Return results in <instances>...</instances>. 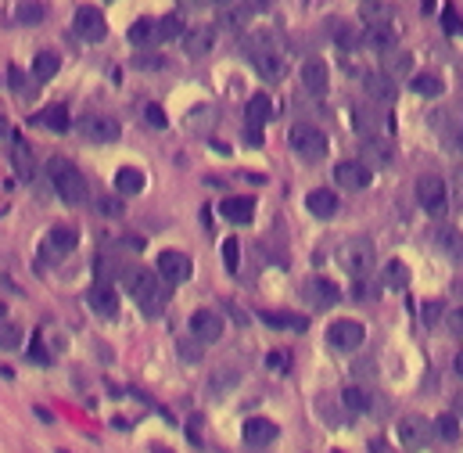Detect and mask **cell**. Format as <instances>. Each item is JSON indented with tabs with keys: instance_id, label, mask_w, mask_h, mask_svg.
I'll list each match as a JSON object with an SVG mask.
<instances>
[{
	"instance_id": "cell-35",
	"label": "cell",
	"mask_w": 463,
	"mask_h": 453,
	"mask_svg": "<svg viewBox=\"0 0 463 453\" xmlns=\"http://www.w3.org/2000/svg\"><path fill=\"white\" fill-rule=\"evenodd\" d=\"M130 43L137 47H148V43H158V22L155 19H140L130 25Z\"/></svg>"
},
{
	"instance_id": "cell-22",
	"label": "cell",
	"mask_w": 463,
	"mask_h": 453,
	"mask_svg": "<svg viewBox=\"0 0 463 453\" xmlns=\"http://www.w3.org/2000/svg\"><path fill=\"white\" fill-rule=\"evenodd\" d=\"M363 47H370V51H392L395 47V29L388 22H374V25H366L363 29Z\"/></svg>"
},
{
	"instance_id": "cell-48",
	"label": "cell",
	"mask_w": 463,
	"mask_h": 453,
	"mask_svg": "<svg viewBox=\"0 0 463 453\" xmlns=\"http://www.w3.org/2000/svg\"><path fill=\"white\" fill-rule=\"evenodd\" d=\"M166 65V58H158V54H137L133 58V69H162Z\"/></svg>"
},
{
	"instance_id": "cell-50",
	"label": "cell",
	"mask_w": 463,
	"mask_h": 453,
	"mask_svg": "<svg viewBox=\"0 0 463 453\" xmlns=\"http://www.w3.org/2000/svg\"><path fill=\"white\" fill-rule=\"evenodd\" d=\"M445 324H449V331H453V335H460V338H463V306L449 309V313H445Z\"/></svg>"
},
{
	"instance_id": "cell-27",
	"label": "cell",
	"mask_w": 463,
	"mask_h": 453,
	"mask_svg": "<svg viewBox=\"0 0 463 453\" xmlns=\"http://www.w3.org/2000/svg\"><path fill=\"white\" fill-rule=\"evenodd\" d=\"M363 87H366V93H370L374 101H392L395 98V83H392V76H385V72H366Z\"/></svg>"
},
{
	"instance_id": "cell-8",
	"label": "cell",
	"mask_w": 463,
	"mask_h": 453,
	"mask_svg": "<svg viewBox=\"0 0 463 453\" xmlns=\"http://www.w3.org/2000/svg\"><path fill=\"white\" fill-rule=\"evenodd\" d=\"M190 274H194V263L183 252H177V248L158 252V277H162L166 285H183V280H190Z\"/></svg>"
},
{
	"instance_id": "cell-14",
	"label": "cell",
	"mask_w": 463,
	"mask_h": 453,
	"mask_svg": "<svg viewBox=\"0 0 463 453\" xmlns=\"http://www.w3.org/2000/svg\"><path fill=\"white\" fill-rule=\"evenodd\" d=\"M302 87H306L313 98H320V93H327V83H330V69H327V61L320 58H309L306 65H302Z\"/></svg>"
},
{
	"instance_id": "cell-9",
	"label": "cell",
	"mask_w": 463,
	"mask_h": 453,
	"mask_svg": "<svg viewBox=\"0 0 463 453\" xmlns=\"http://www.w3.org/2000/svg\"><path fill=\"white\" fill-rule=\"evenodd\" d=\"M334 180H338V187H345V191H363V187H370L374 180V169L366 166L363 159H345L334 166Z\"/></svg>"
},
{
	"instance_id": "cell-15",
	"label": "cell",
	"mask_w": 463,
	"mask_h": 453,
	"mask_svg": "<svg viewBox=\"0 0 463 453\" xmlns=\"http://www.w3.org/2000/svg\"><path fill=\"white\" fill-rule=\"evenodd\" d=\"M251 65L259 69V76H262V80H269V83H280L284 80V58L277 51H269V47L251 51Z\"/></svg>"
},
{
	"instance_id": "cell-52",
	"label": "cell",
	"mask_w": 463,
	"mask_h": 453,
	"mask_svg": "<svg viewBox=\"0 0 463 453\" xmlns=\"http://www.w3.org/2000/svg\"><path fill=\"white\" fill-rule=\"evenodd\" d=\"M266 367H273V371H287V353H269V356H266Z\"/></svg>"
},
{
	"instance_id": "cell-36",
	"label": "cell",
	"mask_w": 463,
	"mask_h": 453,
	"mask_svg": "<svg viewBox=\"0 0 463 453\" xmlns=\"http://www.w3.org/2000/svg\"><path fill=\"white\" fill-rule=\"evenodd\" d=\"M334 43H338L341 51H356V47H363V33L348 22H334Z\"/></svg>"
},
{
	"instance_id": "cell-10",
	"label": "cell",
	"mask_w": 463,
	"mask_h": 453,
	"mask_svg": "<svg viewBox=\"0 0 463 453\" xmlns=\"http://www.w3.org/2000/svg\"><path fill=\"white\" fill-rule=\"evenodd\" d=\"M190 335H194L201 346H216L223 338V317L216 309H198V313L190 317Z\"/></svg>"
},
{
	"instance_id": "cell-58",
	"label": "cell",
	"mask_w": 463,
	"mask_h": 453,
	"mask_svg": "<svg viewBox=\"0 0 463 453\" xmlns=\"http://www.w3.org/2000/svg\"><path fill=\"white\" fill-rule=\"evenodd\" d=\"M8 130H11V126H8V115L0 112V137H8Z\"/></svg>"
},
{
	"instance_id": "cell-16",
	"label": "cell",
	"mask_w": 463,
	"mask_h": 453,
	"mask_svg": "<svg viewBox=\"0 0 463 453\" xmlns=\"http://www.w3.org/2000/svg\"><path fill=\"white\" fill-rule=\"evenodd\" d=\"M435 248L449 259V263H463V234L456 230V227H449V223H442L438 230H435Z\"/></svg>"
},
{
	"instance_id": "cell-4",
	"label": "cell",
	"mask_w": 463,
	"mask_h": 453,
	"mask_svg": "<svg viewBox=\"0 0 463 453\" xmlns=\"http://www.w3.org/2000/svg\"><path fill=\"white\" fill-rule=\"evenodd\" d=\"M417 201L431 220H445V212H449V187L442 184V177L424 173L417 180Z\"/></svg>"
},
{
	"instance_id": "cell-53",
	"label": "cell",
	"mask_w": 463,
	"mask_h": 453,
	"mask_svg": "<svg viewBox=\"0 0 463 453\" xmlns=\"http://www.w3.org/2000/svg\"><path fill=\"white\" fill-rule=\"evenodd\" d=\"M442 22H445V29H449V33H460V19H456V11H453V8H445V11H442Z\"/></svg>"
},
{
	"instance_id": "cell-61",
	"label": "cell",
	"mask_w": 463,
	"mask_h": 453,
	"mask_svg": "<svg viewBox=\"0 0 463 453\" xmlns=\"http://www.w3.org/2000/svg\"><path fill=\"white\" fill-rule=\"evenodd\" d=\"M212 4H230V0H212Z\"/></svg>"
},
{
	"instance_id": "cell-51",
	"label": "cell",
	"mask_w": 463,
	"mask_h": 453,
	"mask_svg": "<svg viewBox=\"0 0 463 453\" xmlns=\"http://www.w3.org/2000/svg\"><path fill=\"white\" fill-rule=\"evenodd\" d=\"M449 191H453V198H456V206H463V166L453 173V184H449Z\"/></svg>"
},
{
	"instance_id": "cell-24",
	"label": "cell",
	"mask_w": 463,
	"mask_h": 453,
	"mask_svg": "<svg viewBox=\"0 0 463 453\" xmlns=\"http://www.w3.org/2000/svg\"><path fill=\"white\" fill-rule=\"evenodd\" d=\"M306 299H309L313 306H334V302L341 299V291L334 288L327 277H313L309 285H306Z\"/></svg>"
},
{
	"instance_id": "cell-1",
	"label": "cell",
	"mask_w": 463,
	"mask_h": 453,
	"mask_svg": "<svg viewBox=\"0 0 463 453\" xmlns=\"http://www.w3.org/2000/svg\"><path fill=\"white\" fill-rule=\"evenodd\" d=\"M122 280H126V291H130L133 299L140 302V309H144L148 317H158V313L166 309L169 288H166L162 277H155L151 270H126Z\"/></svg>"
},
{
	"instance_id": "cell-60",
	"label": "cell",
	"mask_w": 463,
	"mask_h": 453,
	"mask_svg": "<svg viewBox=\"0 0 463 453\" xmlns=\"http://www.w3.org/2000/svg\"><path fill=\"white\" fill-rule=\"evenodd\" d=\"M155 453H172V450H166V446H158V450H155Z\"/></svg>"
},
{
	"instance_id": "cell-63",
	"label": "cell",
	"mask_w": 463,
	"mask_h": 453,
	"mask_svg": "<svg viewBox=\"0 0 463 453\" xmlns=\"http://www.w3.org/2000/svg\"><path fill=\"white\" fill-rule=\"evenodd\" d=\"M183 4H194V0H183Z\"/></svg>"
},
{
	"instance_id": "cell-32",
	"label": "cell",
	"mask_w": 463,
	"mask_h": 453,
	"mask_svg": "<svg viewBox=\"0 0 463 453\" xmlns=\"http://www.w3.org/2000/svg\"><path fill=\"white\" fill-rule=\"evenodd\" d=\"M43 19H47V8L40 0H22V4L14 8V22L19 25H40Z\"/></svg>"
},
{
	"instance_id": "cell-39",
	"label": "cell",
	"mask_w": 463,
	"mask_h": 453,
	"mask_svg": "<svg viewBox=\"0 0 463 453\" xmlns=\"http://www.w3.org/2000/svg\"><path fill=\"white\" fill-rule=\"evenodd\" d=\"M341 403H345V410H352V414H363V410H370V393L359 385H348L345 393H341Z\"/></svg>"
},
{
	"instance_id": "cell-6",
	"label": "cell",
	"mask_w": 463,
	"mask_h": 453,
	"mask_svg": "<svg viewBox=\"0 0 463 453\" xmlns=\"http://www.w3.org/2000/svg\"><path fill=\"white\" fill-rule=\"evenodd\" d=\"M327 342H330L338 353H356L363 342H366V327H363L359 320L341 317V320H334V324L327 327Z\"/></svg>"
},
{
	"instance_id": "cell-47",
	"label": "cell",
	"mask_w": 463,
	"mask_h": 453,
	"mask_svg": "<svg viewBox=\"0 0 463 453\" xmlns=\"http://www.w3.org/2000/svg\"><path fill=\"white\" fill-rule=\"evenodd\" d=\"M144 119H148L155 130H166V126H169V119H166V112H162L158 104H148V108H144Z\"/></svg>"
},
{
	"instance_id": "cell-28",
	"label": "cell",
	"mask_w": 463,
	"mask_h": 453,
	"mask_svg": "<svg viewBox=\"0 0 463 453\" xmlns=\"http://www.w3.org/2000/svg\"><path fill=\"white\" fill-rule=\"evenodd\" d=\"M140 191H144V173L133 166H122L115 173V195L130 198V195H140Z\"/></svg>"
},
{
	"instance_id": "cell-45",
	"label": "cell",
	"mask_w": 463,
	"mask_h": 453,
	"mask_svg": "<svg viewBox=\"0 0 463 453\" xmlns=\"http://www.w3.org/2000/svg\"><path fill=\"white\" fill-rule=\"evenodd\" d=\"M98 212H104V216H122V195H104V198H98Z\"/></svg>"
},
{
	"instance_id": "cell-29",
	"label": "cell",
	"mask_w": 463,
	"mask_h": 453,
	"mask_svg": "<svg viewBox=\"0 0 463 453\" xmlns=\"http://www.w3.org/2000/svg\"><path fill=\"white\" fill-rule=\"evenodd\" d=\"M259 317H262V324L280 327V331H306V327H309V320L298 317V313H273V309H262Z\"/></svg>"
},
{
	"instance_id": "cell-12",
	"label": "cell",
	"mask_w": 463,
	"mask_h": 453,
	"mask_svg": "<svg viewBox=\"0 0 463 453\" xmlns=\"http://www.w3.org/2000/svg\"><path fill=\"white\" fill-rule=\"evenodd\" d=\"M431 435H435V428H431L420 414H409V417H403V425H398V439H403L406 450H424L431 443Z\"/></svg>"
},
{
	"instance_id": "cell-2",
	"label": "cell",
	"mask_w": 463,
	"mask_h": 453,
	"mask_svg": "<svg viewBox=\"0 0 463 453\" xmlns=\"http://www.w3.org/2000/svg\"><path fill=\"white\" fill-rule=\"evenodd\" d=\"M51 180H54V191H58V198L65 201V206H83L87 195H90L83 173L65 159H51Z\"/></svg>"
},
{
	"instance_id": "cell-18",
	"label": "cell",
	"mask_w": 463,
	"mask_h": 453,
	"mask_svg": "<svg viewBox=\"0 0 463 453\" xmlns=\"http://www.w3.org/2000/svg\"><path fill=\"white\" fill-rule=\"evenodd\" d=\"M363 162L370 166V169H385L392 162V144L385 137H363Z\"/></svg>"
},
{
	"instance_id": "cell-49",
	"label": "cell",
	"mask_w": 463,
	"mask_h": 453,
	"mask_svg": "<svg viewBox=\"0 0 463 453\" xmlns=\"http://www.w3.org/2000/svg\"><path fill=\"white\" fill-rule=\"evenodd\" d=\"M29 360H36L40 367H47V364H51V353L43 349V342H40V338H33V346H29Z\"/></svg>"
},
{
	"instance_id": "cell-5",
	"label": "cell",
	"mask_w": 463,
	"mask_h": 453,
	"mask_svg": "<svg viewBox=\"0 0 463 453\" xmlns=\"http://www.w3.org/2000/svg\"><path fill=\"white\" fill-rule=\"evenodd\" d=\"M338 259H341V267H345V274H352V277H366L374 270V241L370 238H348L345 245H341V252H338Z\"/></svg>"
},
{
	"instance_id": "cell-62",
	"label": "cell",
	"mask_w": 463,
	"mask_h": 453,
	"mask_svg": "<svg viewBox=\"0 0 463 453\" xmlns=\"http://www.w3.org/2000/svg\"><path fill=\"white\" fill-rule=\"evenodd\" d=\"M330 453H345V450H330Z\"/></svg>"
},
{
	"instance_id": "cell-23",
	"label": "cell",
	"mask_w": 463,
	"mask_h": 453,
	"mask_svg": "<svg viewBox=\"0 0 463 453\" xmlns=\"http://www.w3.org/2000/svg\"><path fill=\"white\" fill-rule=\"evenodd\" d=\"M381 72L392 76V80H403V76H413V61H409V51H385L381 54Z\"/></svg>"
},
{
	"instance_id": "cell-20",
	"label": "cell",
	"mask_w": 463,
	"mask_h": 453,
	"mask_svg": "<svg viewBox=\"0 0 463 453\" xmlns=\"http://www.w3.org/2000/svg\"><path fill=\"white\" fill-rule=\"evenodd\" d=\"M76 241H79L76 227H54L51 234H47V245H43V252L51 256V259H58V256H69L72 248H76Z\"/></svg>"
},
{
	"instance_id": "cell-41",
	"label": "cell",
	"mask_w": 463,
	"mask_h": 453,
	"mask_svg": "<svg viewBox=\"0 0 463 453\" xmlns=\"http://www.w3.org/2000/svg\"><path fill=\"white\" fill-rule=\"evenodd\" d=\"M431 428H435V435H438L442 443H460V421L453 414H442Z\"/></svg>"
},
{
	"instance_id": "cell-37",
	"label": "cell",
	"mask_w": 463,
	"mask_h": 453,
	"mask_svg": "<svg viewBox=\"0 0 463 453\" xmlns=\"http://www.w3.org/2000/svg\"><path fill=\"white\" fill-rule=\"evenodd\" d=\"M352 122H356V130L363 137H377L381 133V115L374 112V108H356L352 112Z\"/></svg>"
},
{
	"instance_id": "cell-19",
	"label": "cell",
	"mask_w": 463,
	"mask_h": 453,
	"mask_svg": "<svg viewBox=\"0 0 463 453\" xmlns=\"http://www.w3.org/2000/svg\"><path fill=\"white\" fill-rule=\"evenodd\" d=\"M219 212H223V220H230V223H251V216H255V201L248 195L241 198H223L219 201Z\"/></svg>"
},
{
	"instance_id": "cell-17",
	"label": "cell",
	"mask_w": 463,
	"mask_h": 453,
	"mask_svg": "<svg viewBox=\"0 0 463 453\" xmlns=\"http://www.w3.org/2000/svg\"><path fill=\"white\" fill-rule=\"evenodd\" d=\"M277 439V425L269 417H248L245 421V443L251 450H259V446H269Z\"/></svg>"
},
{
	"instance_id": "cell-59",
	"label": "cell",
	"mask_w": 463,
	"mask_h": 453,
	"mask_svg": "<svg viewBox=\"0 0 463 453\" xmlns=\"http://www.w3.org/2000/svg\"><path fill=\"white\" fill-rule=\"evenodd\" d=\"M0 324H4V302H0Z\"/></svg>"
},
{
	"instance_id": "cell-44",
	"label": "cell",
	"mask_w": 463,
	"mask_h": 453,
	"mask_svg": "<svg viewBox=\"0 0 463 453\" xmlns=\"http://www.w3.org/2000/svg\"><path fill=\"white\" fill-rule=\"evenodd\" d=\"M22 346V327L19 324H0V349H19Z\"/></svg>"
},
{
	"instance_id": "cell-42",
	"label": "cell",
	"mask_w": 463,
	"mask_h": 453,
	"mask_svg": "<svg viewBox=\"0 0 463 453\" xmlns=\"http://www.w3.org/2000/svg\"><path fill=\"white\" fill-rule=\"evenodd\" d=\"M237 382H241V374H237V371H230V367H223V371H216V374H212L209 388H212V396L219 399V396L227 393V388H234Z\"/></svg>"
},
{
	"instance_id": "cell-38",
	"label": "cell",
	"mask_w": 463,
	"mask_h": 453,
	"mask_svg": "<svg viewBox=\"0 0 463 453\" xmlns=\"http://www.w3.org/2000/svg\"><path fill=\"white\" fill-rule=\"evenodd\" d=\"M14 169H19L22 180H33V151H29V144L22 137H14Z\"/></svg>"
},
{
	"instance_id": "cell-57",
	"label": "cell",
	"mask_w": 463,
	"mask_h": 453,
	"mask_svg": "<svg viewBox=\"0 0 463 453\" xmlns=\"http://www.w3.org/2000/svg\"><path fill=\"white\" fill-rule=\"evenodd\" d=\"M453 371H456L460 378H463V353H456V360H453Z\"/></svg>"
},
{
	"instance_id": "cell-7",
	"label": "cell",
	"mask_w": 463,
	"mask_h": 453,
	"mask_svg": "<svg viewBox=\"0 0 463 453\" xmlns=\"http://www.w3.org/2000/svg\"><path fill=\"white\" fill-rule=\"evenodd\" d=\"M76 130L90 144H111V140H119V122L111 115H83L76 122Z\"/></svg>"
},
{
	"instance_id": "cell-3",
	"label": "cell",
	"mask_w": 463,
	"mask_h": 453,
	"mask_svg": "<svg viewBox=\"0 0 463 453\" xmlns=\"http://www.w3.org/2000/svg\"><path fill=\"white\" fill-rule=\"evenodd\" d=\"M287 144H291V151L298 155V159L306 162H324L327 159V133L309 126V122H298V126H291V133H287Z\"/></svg>"
},
{
	"instance_id": "cell-46",
	"label": "cell",
	"mask_w": 463,
	"mask_h": 453,
	"mask_svg": "<svg viewBox=\"0 0 463 453\" xmlns=\"http://www.w3.org/2000/svg\"><path fill=\"white\" fill-rule=\"evenodd\" d=\"M180 356H183V360H190V364H198V360H201V342H198L194 335L183 338V342H180Z\"/></svg>"
},
{
	"instance_id": "cell-25",
	"label": "cell",
	"mask_w": 463,
	"mask_h": 453,
	"mask_svg": "<svg viewBox=\"0 0 463 453\" xmlns=\"http://www.w3.org/2000/svg\"><path fill=\"white\" fill-rule=\"evenodd\" d=\"M212 43H216V33L209 25H201V29H187V36H183V51L190 58H201V54H209L212 51Z\"/></svg>"
},
{
	"instance_id": "cell-26",
	"label": "cell",
	"mask_w": 463,
	"mask_h": 453,
	"mask_svg": "<svg viewBox=\"0 0 463 453\" xmlns=\"http://www.w3.org/2000/svg\"><path fill=\"white\" fill-rule=\"evenodd\" d=\"M269 115H273V104H269V98H266V93H255V98L248 101V108H245L248 126H251V130H262L266 122H269Z\"/></svg>"
},
{
	"instance_id": "cell-30",
	"label": "cell",
	"mask_w": 463,
	"mask_h": 453,
	"mask_svg": "<svg viewBox=\"0 0 463 453\" xmlns=\"http://www.w3.org/2000/svg\"><path fill=\"white\" fill-rule=\"evenodd\" d=\"M381 285L392 288V291H403V288L409 285V270H406V263L388 259V263H385V270H381Z\"/></svg>"
},
{
	"instance_id": "cell-56",
	"label": "cell",
	"mask_w": 463,
	"mask_h": 453,
	"mask_svg": "<svg viewBox=\"0 0 463 453\" xmlns=\"http://www.w3.org/2000/svg\"><path fill=\"white\" fill-rule=\"evenodd\" d=\"M8 83H11L14 90H22V72H19V69H11V72H8Z\"/></svg>"
},
{
	"instance_id": "cell-13",
	"label": "cell",
	"mask_w": 463,
	"mask_h": 453,
	"mask_svg": "<svg viewBox=\"0 0 463 453\" xmlns=\"http://www.w3.org/2000/svg\"><path fill=\"white\" fill-rule=\"evenodd\" d=\"M87 306H90L98 317H115V313H119V291L111 288L108 280H98V285L87 291Z\"/></svg>"
},
{
	"instance_id": "cell-34",
	"label": "cell",
	"mask_w": 463,
	"mask_h": 453,
	"mask_svg": "<svg viewBox=\"0 0 463 453\" xmlns=\"http://www.w3.org/2000/svg\"><path fill=\"white\" fill-rule=\"evenodd\" d=\"M187 36V25L180 14H166L158 19V43H169V40H183Z\"/></svg>"
},
{
	"instance_id": "cell-54",
	"label": "cell",
	"mask_w": 463,
	"mask_h": 453,
	"mask_svg": "<svg viewBox=\"0 0 463 453\" xmlns=\"http://www.w3.org/2000/svg\"><path fill=\"white\" fill-rule=\"evenodd\" d=\"M438 309H442L438 302H427V306H424V320H427V324H435V320H438Z\"/></svg>"
},
{
	"instance_id": "cell-11",
	"label": "cell",
	"mask_w": 463,
	"mask_h": 453,
	"mask_svg": "<svg viewBox=\"0 0 463 453\" xmlns=\"http://www.w3.org/2000/svg\"><path fill=\"white\" fill-rule=\"evenodd\" d=\"M76 33L83 36V40H90V43H101V40L108 36L104 14L93 8V4H83V8L76 11Z\"/></svg>"
},
{
	"instance_id": "cell-55",
	"label": "cell",
	"mask_w": 463,
	"mask_h": 453,
	"mask_svg": "<svg viewBox=\"0 0 463 453\" xmlns=\"http://www.w3.org/2000/svg\"><path fill=\"white\" fill-rule=\"evenodd\" d=\"M245 140H248V144H251V148H259V144H262V130H251V126H248Z\"/></svg>"
},
{
	"instance_id": "cell-40",
	"label": "cell",
	"mask_w": 463,
	"mask_h": 453,
	"mask_svg": "<svg viewBox=\"0 0 463 453\" xmlns=\"http://www.w3.org/2000/svg\"><path fill=\"white\" fill-rule=\"evenodd\" d=\"M40 122H43L47 130H54V133H65V130H69V108H61V104H51V108H43Z\"/></svg>"
},
{
	"instance_id": "cell-33",
	"label": "cell",
	"mask_w": 463,
	"mask_h": 453,
	"mask_svg": "<svg viewBox=\"0 0 463 453\" xmlns=\"http://www.w3.org/2000/svg\"><path fill=\"white\" fill-rule=\"evenodd\" d=\"M409 90L420 93V98H438V93H442V80H438L435 72H417V76H409Z\"/></svg>"
},
{
	"instance_id": "cell-31",
	"label": "cell",
	"mask_w": 463,
	"mask_h": 453,
	"mask_svg": "<svg viewBox=\"0 0 463 453\" xmlns=\"http://www.w3.org/2000/svg\"><path fill=\"white\" fill-rule=\"evenodd\" d=\"M58 69H61V58H58L54 51H40V54L33 58V80H40V83L54 80Z\"/></svg>"
},
{
	"instance_id": "cell-43",
	"label": "cell",
	"mask_w": 463,
	"mask_h": 453,
	"mask_svg": "<svg viewBox=\"0 0 463 453\" xmlns=\"http://www.w3.org/2000/svg\"><path fill=\"white\" fill-rule=\"evenodd\" d=\"M223 267H227V274H237V267H241V245H237V238L223 241Z\"/></svg>"
},
{
	"instance_id": "cell-21",
	"label": "cell",
	"mask_w": 463,
	"mask_h": 453,
	"mask_svg": "<svg viewBox=\"0 0 463 453\" xmlns=\"http://www.w3.org/2000/svg\"><path fill=\"white\" fill-rule=\"evenodd\" d=\"M306 209L316 216V220H330L338 212V195L327 191V187H316V191L306 195Z\"/></svg>"
}]
</instances>
